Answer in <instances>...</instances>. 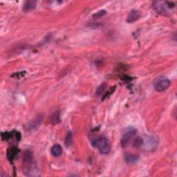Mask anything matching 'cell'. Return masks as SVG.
Segmentation results:
<instances>
[{"label": "cell", "instance_id": "cell-1", "mask_svg": "<svg viewBox=\"0 0 177 177\" xmlns=\"http://www.w3.org/2000/svg\"><path fill=\"white\" fill-rule=\"evenodd\" d=\"M22 170L26 176H36L40 175L36 167L33 153L30 150L26 151L23 156Z\"/></svg>", "mask_w": 177, "mask_h": 177}, {"label": "cell", "instance_id": "cell-2", "mask_svg": "<svg viewBox=\"0 0 177 177\" xmlns=\"http://www.w3.org/2000/svg\"><path fill=\"white\" fill-rule=\"evenodd\" d=\"M92 145L93 147L97 148L99 152L103 154H107L110 152V143L105 137L100 136L97 138L92 142Z\"/></svg>", "mask_w": 177, "mask_h": 177}, {"label": "cell", "instance_id": "cell-3", "mask_svg": "<svg viewBox=\"0 0 177 177\" xmlns=\"http://www.w3.org/2000/svg\"><path fill=\"white\" fill-rule=\"evenodd\" d=\"M136 129L134 127H127L125 129L121 140V147L123 148H125L127 146H128L129 143L131 142L133 138L136 135Z\"/></svg>", "mask_w": 177, "mask_h": 177}, {"label": "cell", "instance_id": "cell-4", "mask_svg": "<svg viewBox=\"0 0 177 177\" xmlns=\"http://www.w3.org/2000/svg\"><path fill=\"white\" fill-rule=\"evenodd\" d=\"M171 85L170 80L165 76L158 77L154 82V87L158 92H162L168 89Z\"/></svg>", "mask_w": 177, "mask_h": 177}, {"label": "cell", "instance_id": "cell-5", "mask_svg": "<svg viewBox=\"0 0 177 177\" xmlns=\"http://www.w3.org/2000/svg\"><path fill=\"white\" fill-rule=\"evenodd\" d=\"M153 9L157 12L158 13L161 15H167L168 9L167 5L165 3H163L162 2H154L152 4Z\"/></svg>", "mask_w": 177, "mask_h": 177}, {"label": "cell", "instance_id": "cell-6", "mask_svg": "<svg viewBox=\"0 0 177 177\" xmlns=\"http://www.w3.org/2000/svg\"><path fill=\"white\" fill-rule=\"evenodd\" d=\"M42 118L43 117L42 115L38 116L34 120H33L32 121H31L29 123L27 124V126L26 127V129H27V130H28V131H32V130L37 129L38 127L40 126L42 121Z\"/></svg>", "mask_w": 177, "mask_h": 177}, {"label": "cell", "instance_id": "cell-7", "mask_svg": "<svg viewBox=\"0 0 177 177\" xmlns=\"http://www.w3.org/2000/svg\"><path fill=\"white\" fill-rule=\"evenodd\" d=\"M140 16H141V15H140L139 10L133 9L129 12L128 15H127L126 21L128 23H134L139 20Z\"/></svg>", "mask_w": 177, "mask_h": 177}, {"label": "cell", "instance_id": "cell-8", "mask_svg": "<svg viewBox=\"0 0 177 177\" xmlns=\"http://www.w3.org/2000/svg\"><path fill=\"white\" fill-rule=\"evenodd\" d=\"M19 152V150L15 147H12L9 148L7 151V158L9 161H12L16 157V155Z\"/></svg>", "mask_w": 177, "mask_h": 177}, {"label": "cell", "instance_id": "cell-9", "mask_svg": "<svg viewBox=\"0 0 177 177\" xmlns=\"http://www.w3.org/2000/svg\"><path fill=\"white\" fill-rule=\"evenodd\" d=\"M51 152L52 155H53V157H60V156L62 154V148L61 147V145L59 144L54 145L53 146L51 147Z\"/></svg>", "mask_w": 177, "mask_h": 177}, {"label": "cell", "instance_id": "cell-10", "mask_svg": "<svg viewBox=\"0 0 177 177\" xmlns=\"http://www.w3.org/2000/svg\"><path fill=\"white\" fill-rule=\"evenodd\" d=\"M139 156L137 154H127L125 155V161L127 163H134L139 161Z\"/></svg>", "mask_w": 177, "mask_h": 177}, {"label": "cell", "instance_id": "cell-11", "mask_svg": "<svg viewBox=\"0 0 177 177\" xmlns=\"http://www.w3.org/2000/svg\"><path fill=\"white\" fill-rule=\"evenodd\" d=\"M50 121L51 123L53 125H58L60 122V114L59 111H56L52 114L50 117Z\"/></svg>", "mask_w": 177, "mask_h": 177}, {"label": "cell", "instance_id": "cell-12", "mask_svg": "<svg viewBox=\"0 0 177 177\" xmlns=\"http://www.w3.org/2000/svg\"><path fill=\"white\" fill-rule=\"evenodd\" d=\"M36 4L37 2L35 1H27L23 6V10L24 11H29L31 10L35 9L36 7Z\"/></svg>", "mask_w": 177, "mask_h": 177}, {"label": "cell", "instance_id": "cell-13", "mask_svg": "<svg viewBox=\"0 0 177 177\" xmlns=\"http://www.w3.org/2000/svg\"><path fill=\"white\" fill-rule=\"evenodd\" d=\"M146 145H147V149H149V150L153 149V148L155 147V145H157L156 139L153 137L148 136L146 139Z\"/></svg>", "mask_w": 177, "mask_h": 177}, {"label": "cell", "instance_id": "cell-14", "mask_svg": "<svg viewBox=\"0 0 177 177\" xmlns=\"http://www.w3.org/2000/svg\"><path fill=\"white\" fill-rule=\"evenodd\" d=\"M144 145V139L142 137L139 136L134 139V142H133V146L136 149L140 148Z\"/></svg>", "mask_w": 177, "mask_h": 177}, {"label": "cell", "instance_id": "cell-15", "mask_svg": "<svg viewBox=\"0 0 177 177\" xmlns=\"http://www.w3.org/2000/svg\"><path fill=\"white\" fill-rule=\"evenodd\" d=\"M72 141H73V132H69L68 133H67V134L66 136V139H65V141H64L65 146H66L67 147H69L72 144Z\"/></svg>", "mask_w": 177, "mask_h": 177}, {"label": "cell", "instance_id": "cell-16", "mask_svg": "<svg viewBox=\"0 0 177 177\" xmlns=\"http://www.w3.org/2000/svg\"><path fill=\"white\" fill-rule=\"evenodd\" d=\"M107 14V10H100L98 11L97 13H96L95 14L93 15V17L95 18V19H97V18L101 17Z\"/></svg>", "mask_w": 177, "mask_h": 177}, {"label": "cell", "instance_id": "cell-17", "mask_svg": "<svg viewBox=\"0 0 177 177\" xmlns=\"http://www.w3.org/2000/svg\"><path fill=\"white\" fill-rule=\"evenodd\" d=\"M106 87H107V84H105V83H103V84L97 88V91H96V94H98V95L102 94V93H104V92L105 91Z\"/></svg>", "mask_w": 177, "mask_h": 177}, {"label": "cell", "instance_id": "cell-18", "mask_svg": "<svg viewBox=\"0 0 177 177\" xmlns=\"http://www.w3.org/2000/svg\"><path fill=\"white\" fill-rule=\"evenodd\" d=\"M12 132H2V138L3 140H7L10 139V138L12 136Z\"/></svg>", "mask_w": 177, "mask_h": 177}]
</instances>
